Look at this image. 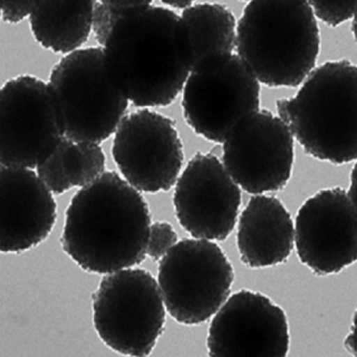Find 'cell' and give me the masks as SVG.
<instances>
[{
  "instance_id": "cell-1",
  "label": "cell",
  "mask_w": 357,
  "mask_h": 357,
  "mask_svg": "<svg viewBox=\"0 0 357 357\" xmlns=\"http://www.w3.org/2000/svg\"><path fill=\"white\" fill-rule=\"evenodd\" d=\"M151 225L144 197L117 172H105L69 204L62 249L86 272L112 274L146 260Z\"/></svg>"
},
{
  "instance_id": "cell-2",
  "label": "cell",
  "mask_w": 357,
  "mask_h": 357,
  "mask_svg": "<svg viewBox=\"0 0 357 357\" xmlns=\"http://www.w3.org/2000/svg\"><path fill=\"white\" fill-rule=\"evenodd\" d=\"M178 15L151 6L118 22L102 47L106 72L138 107L171 105L183 89L187 69L178 42Z\"/></svg>"
},
{
  "instance_id": "cell-3",
  "label": "cell",
  "mask_w": 357,
  "mask_h": 357,
  "mask_svg": "<svg viewBox=\"0 0 357 357\" xmlns=\"http://www.w3.org/2000/svg\"><path fill=\"white\" fill-rule=\"evenodd\" d=\"M319 49V28L305 0H252L237 24L236 55L268 87L301 86Z\"/></svg>"
},
{
  "instance_id": "cell-4",
  "label": "cell",
  "mask_w": 357,
  "mask_h": 357,
  "mask_svg": "<svg viewBox=\"0 0 357 357\" xmlns=\"http://www.w3.org/2000/svg\"><path fill=\"white\" fill-rule=\"evenodd\" d=\"M279 117L306 154L333 165L357 158V68L348 60L313 69L296 97L276 102Z\"/></svg>"
},
{
  "instance_id": "cell-5",
  "label": "cell",
  "mask_w": 357,
  "mask_h": 357,
  "mask_svg": "<svg viewBox=\"0 0 357 357\" xmlns=\"http://www.w3.org/2000/svg\"><path fill=\"white\" fill-rule=\"evenodd\" d=\"M62 130L74 143H100L116 134L129 100L106 72L102 47L79 49L54 66L48 82Z\"/></svg>"
},
{
  "instance_id": "cell-6",
  "label": "cell",
  "mask_w": 357,
  "mask_h": 357,
  "mask_svg": "<svg viewBox=\"0 0 357 357\" xmlns=\"http://www.w3.org/2000/svg\"><path fill=\"white\" fill-rule=\"evenodd\" d=\"M93 324L104 344L126 356H148L166 326V306L154 276L126 268L102 278L93 296Z\"/></svg>"
},
{
  "instance_id": "cell-7",
  "label": "cell",
  "mask_w": 357,
  "mask_h": 357,
  "mask_svg": "<svg viewBox=\"0 0 357 357\" xmlns=\"http://www.w3.org/2000/svg\"><path fill=\"white\" fill-rule=\"evenodd\" d=\"M234 280L231 262L212 241H180L158 264L167 312L180 324H204L215 316L230 296Z\"/></svg>"
},
{
  "instance_id": "cell-8",
  "label": "cell",
  "mask_w": 357,
  "mask_h": 357,
  "mask_svg": "<svg viewBox=\"0 0 357 357\" xmlns=\"http://www.w3.org/2000/svg\"><path fill=\"white\" fill-rule=\"evenodd\" d=\"M260 82L237 55L190 73L183 89V112L195 134L222 143L260 110Z\"/></svg>"
},
{
  "instance_id": "cell-9",
  "label": "cell",
  "mask_w": 357,
  "mask_h": 357,
  "mask_svg": "<svg viewBox=\"0 0 357 357\" xmlns=\"http://www.w3.org/2000/svg\"><path fill=\"white\" fill-rule=\"evenodd\" d=\"M65 137L48 84L33 75L5 82L0 93L1 166L37 168Z\"/></svg>"
},
{
  "instance_id": "cell-10",
  "label": "cell",
  "mask_w": 357,
  "mask_h": 357,
  "mask_svg": "<svg viewBox=\"0 0 357 357\" xmlns=\"http://www.w3.org/2000/svg\"><path fill=\"white\" fill-rule=\"evenodd\" d=\"M112 156L123 178L146 193L173 188L185 160L174 121L148 109L123 118L114 134Z\"/></svg>"
},
{
  "instance_id": "cell-11",
  "label": "cell",
  "mask_w": 357,
  "mask_h": 357,
  "mask_svg": "<svg viewBox=\"0 0 357 357\" xmlns=\"http://www.w3.org/2000/svg\"><path fill=\"white\" fill-rule=\"evenodd\" d=\"M222 163L247 193L281 191L292 175L294 138L279 116L259 110L223 143Z\"/></svg>"
},
{
  "instance_id": "cell-12",
  "label": "cell",
  "mask_w": 357,
  "mask_h": 357,
  "mask_svg": "<svg viewBox=\"0 0 357 357\" xmlns=\"http://www.w3.org/2000/svg\"><path fill=\"white\" fill-rule=\"evenodd\" d=\"M294 245L301 264L316 275L338 274L356 262L357 204L345 190H321L301 205Z\"/></svg>"
},
{
  "instance_id": "cell-13",
  "label": "cell",
  "mask_w": 357,
  "mask_h": 357,
  "mask_svg": "<svg viewBox=\"0 0 357 357\" xmlns=\"http://www.w3.org/2000/svg\"><path fill=\"white\" fill-rule=\"evenodd\" d=\"M242 195L220 158L197 153L175 183V215L195 238L225 241L240 213Z\"/></svg>"
},
{
  "instance_id": "cell-14",
  "label": "cell",
  "mask_w": 357,
  "mask_h": 357,
  "mask_svg": "<svg viewBox=\"0 0 357 357\" xmlns=\"http://www.w3.org/2000/svg\"><path fill=\"white\" fill-rule=\"evenodd\" d=\"M207 349L212 357L287 356L286 312L262 293L241 289L213 317Z\"/></svg>"
},
{
  "instance_id": "cell-15",
  "label": "cell",
  "mask_w": 357,
  "mask_h": 357,
  "mask_svg": "<svg viewBox=\"0 0 357 357\" xmlns=\"http://www.w3.org/2000/svg\"><path fill=\"white\" fill-rule=\"evenodd\" d=\"M57 220L53 193L36 172L1 166L0 250L22 254L48 238Z\"/></svg>"
},
{
  "instance_id": "cell-16",
  "label": "cell",
  "mask_w": 357,
  "mask_h": 357,
  "mask_svg": "<svg viewBox=\"0 0 357 357\" xmlns=\"http://www.w3.org/2000/svg\"><path fill=\"white\" fill-rule=\"evenodd\" d=\"M237 247L249 268L287 262L294 248V225L281 200L262 195L250 198L238 220Z\"/></svg>"
},
{
  "instance_id": "cell-17",
  "label": "cell",
  "mask_w": 357,
  "mask_h": 357,
  "mask_svg": "<svg viewBox=\"0 0 357 357\" xmlns=\"http://www.w3.org/2000/svg\"><path fill=\"white\" fill-rule=\"evenodd\" d=\"M237 24L230 8L200 3L178 16V42L190 73L235 55Z\"/></svg>"
},
{
  "instance_id": "cell-18",
  "label": "cell",
  "mask_w": 357,
  "mask_h": 357,
  "mask_svg": "<svg viewBox=\"0 0 357 357\" xmlns=\"http://www.w3.org/2000/svg\"><path fill=\"white\" fill-rule=\"evenodd\" d=\"M96 0H35L29 17L33 37L45 49L69 55L92 33Z\"/></svg>"
},
{
  "instance_id": "cell-19",
  "label": "cell",
  "mask_w": 357,
  "mask_h": 357,
  "mask_svg": "<svg viewBox=\"0 0 357 357\" xmlns=\"http://www.w3.org/2000/svg\"><path fill=\"white\" fill-rule=\"evenodd\" d=\"M106 156L97 143L72 142L65 151V168L72 187L89 186L105 173Z\"/></svg>"
},
{
  "instance_id": "cell-20",
  "label": "cell",
  "mask_w": 357,
  "mask_h": 357,
  "mask_svg": "<svg viewBox=\"0 0 357 357\" xmlns=\"http://www.w3.org/2000/svg\"><path fill=\"white\" fill-rule=\"evenodd\" d=\"M151 6L149 0H96L92 23L94 38L104 47L118 22L144 13Z\"/></svg>"
},
{
  "instance_id": "cell-21",
  "label": "cell",
  "mask_w": 357,
  "mask_h": 357,
  "mask_svg": "<svg viewBox=\"0 0 357 357\" xmlns=\"http://www.w3.org/2000/svg\"><path fill=\"white\" fill-rule=\"evenodd\" d=\"M70 143V139L63 138L53 154L37 166V175L53 195H62L72 188L65 168V151Z\"/></svg>"
},
{
  "instance_id": "cell-22",
  "label": "cell",
  "mask_w": 357,
  "mask_h": 357,
  "mask_svg": "<svg viewBox=\"0 0 357 357\" xmlns=\"http://www.w3.org/2000/svg\"><path fill=\"white\" fill-rule=\"evenodd\" d=\"M309 3L314 17L333 28L349 21L356 13V0H313Z\"/></svg>"
},
{
  "instance_id": "cell-23",
  "label": "cell",
  "mask_w": 357,
  "mask_h": 357,
  "mask_svg": "<svg viewBox=\"0 0 357 357\" xmlns=\"http://www.w3.org/2000/svg\"><path fill=\"white\" fill-rule=\"evenodd\" d=\"M178 242V234L172 224L156 222L151 225L146 255L153 261H160Z\"/></svg>"
},
{
  "instance_id": "cell-24",
  "label": "cell",
  "mask_w": 357,
  "mask_h": 357,
  "mask_svg": "<svg viewBox=\"0 0 357 357\" xmlns=\"http://www.w3.org/2000/svg\"><path fill=\"white\" fill-rule=\"evenodd\" d=\"M35 0H1L0 8L3 21L6 23H20L33 13Z\"/></svg>"
},
{
  "instance_id": "cell-25",
  "label": "cell",
  "mask_w": 357,
  "mask_h": 357,
  "mask_svg": "<svg viewBox=\"0 0 357 357\" xmlns=\"http://www.w3.org/2000/svg\"><path fill=\"white\" fill-rule=\"evenodd\" d=\"M345 347L348 351H351L354 355H356V331H355V323H353V331L350 333L347 341H345Z\"/></svg>"
},
{
  "instance_id": "cell-26",
  "label": "cell",
  "mask_w": 357,
  "mask_h": 357,
  "mask_svg": "<svg viewBox=\"0 0 357 357\" xmlns=\"http://www.w3.org/2000/svg\"><path fill=\"white\" fill-rule=\"evenodd\" d=\"M347 193L349 195L350 199L353 200L354 203H356V166L354 167L353 173H351V185H350L349 192Z\"/></svg>"
},
{
  "instance_id": "cell-27",
  "label": "cell",
  "mask_w": 357,
  "mask_h": 357,
  "mask_svg": "<svg viewBox=\"0 0 357 357\" xmlns=\"http://www.w3.org/2000/svg\"><path fill=\"white\" fill-rule=\"evenodd\" d=\"M162 4L168 5V6H173V8H190V6H192V1H190V0H185V1H183V0H178V1H174V0H169V1H161Z\"/></svg>"
}]
</instances>
